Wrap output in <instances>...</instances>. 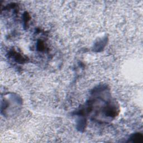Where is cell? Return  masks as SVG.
<instances>
[{
    "label": "cell",
    "mask_w": 143,
    "mask_h": 143,
    "mask_svg": "<svg viewBox=\"0 0 143 143\" xmlns=\"http://www.w3.org/2000/svg\"><path fill=\"white\" fill-rule=\"evenodd\" d=\"M142 139H143L142 135L140 133L135 134L131 138L132 140H133V141L135 142H142Z\"/></svg>",
    "instance_id": "obj_1"
}]
</instances>
